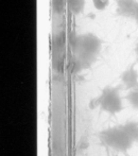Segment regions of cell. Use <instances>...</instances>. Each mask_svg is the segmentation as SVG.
I'll list each match as a JSON object with an SVG mask.
<instances>
[{
    "label": "cell",
    "instance_id": "cell-5",
    "mask_svg": "<svg viewBox=\"0 0 138 156\" xmlns=\"http://www.w3.org/2000/svg\"><path fill=\"white\" fill-rule=\"evenodd\" d=\"M136 0H117V13L122 17L133 18L135 14Z\"/></svg>",
    "mask_w": 138,
    "mask_h": 156
},
{
    "label": "cell",
    "instance_id": "cell-9",
    "mask_svg": "<svg viewBox=\"0 0 138 156\" xmlns=\"http://www.w3.org/2000/svg\"><path fill=\"white\" fill-rule=\"evenodd\" d=\"M65 4H66V0H52V9L58 14L64 12Z\"/></svg>",
    "mask_w": 138,
    "mask_h": 156
},
{
    "label": "cell",
    "instance_id": "cell-8",
    "mask_svg": "<svg viewBox=\"0 0 138 156\" xmlns=\"http://www.w3.org/2000/svg\"><path fill=\"white\" fill-rule=\"evenodd\" d=\"M126 126L129 129L130 134L132 135V137L134 138L135 142L138 141V122L136 121H128L126 122Z\"/></svg>",
    "mask_w": 138,
    "mask_h": 156
},
{
    "label": "cell",
    "instance_id": "cell-2",
    "mask_svg": "<svg viewBox=\"0 0 138 156\" xmlns=\"http://www.w3.org/2000/svg\"><path fill=\"white\" fill-rule=\"evenodd\" d=\"M99 137L105 146L120 153H126L130 150L135 142L124 123L100 132Z\"/></svg>",
    "mask_w": 138,
    "mask_h": 156
},
{
    "label": "cell",
    "instance_id": "cell-6",
    "mask_svg": "<svg viewBox=\"0 0 138 156\" xmlns=\"http://www.w3.org/2000/svg\"><path fill=\"white\" fill-rule=\"evenodd\" d=\"M69 10L73 14H80L85 6V0H67Z\"/></svg>",
    "mask_w": 138,
    "mask_h": 156
},
{
    "label": "cell",
    "instance_id": "cell-13",
    "mask_svg": "<svg viewBox=\"0 0 138 156\" xmlns=\"http://www.w3.org/2000/svg\"><path fill=\"white\" fill-rule=\"evenodd\" d=\"M115 156H119V155H115ZM122 156H129V155H122Z\"/></svg>",
    "mask_w": 138,
    "mask_h": 156
},
{
    "label": "cell",
    "instance_id": "cell-11",
    "mask_svg": "<svg viewBox=\"0 0 138 156\" xmlns=\"http://www.w3.org/2000/svg\"><path fill=\"white\" fill-rule=\"evenodd\" d=\"M133 19H135V21H136V23L138 25V1H137V4H136V9H135V14H134V17H133Z\"/></svg>",
    "mask_w": 138,
    "mask_h": 156
},
{
    "label": "cell",
    "instance_id": "cell-10",
    "mask_svg": "<svg viewBox=\"0 0 138 156\" xmlns=\"http://www.w3.org/2000/svg\"><path fill=\"white\" fill-rule=\"evenodd\" d=\"M93 2H94V5H95V8L97 9V10L103 11L107 6L109 0H93Z\"/></svg>",
    "mask_w": 138,
    "mask_h": 156
},
{
    "label": "cell",
    "instance_id": "cell-7",
    "mask_svg": "<svg viewBox=\"0 0 138 156\" xmlns=\"http://www.w3.org/2000/svg\"><path fill=\"white\" fill-rule=\"evenodd\" d=\"M126 99H128L129 103L133 106V108L138 109V87L129 90V94H126Z\"/></svg>",
    "mask_w": 138,
    "mask_h": 156
},
{
    "label": "cell",
    "instance_id": "cell-3",
    "mask_svg": "<svg viewBox=\"0 0 138 156\" xmlns=\"http://www.w3.org/2000/svg\"><path fill=\"white\" fill-rule=\"evenodd\" d=\"M96 103L102 111L111 116L119 114L123 109V103H122L120 90L118 87H104Z\"/></svg>",
    "mask_w": 138,
    "mask_h": 156
},
{
    "label": "cell",
    "instance_id": "cell-12",
    "mask_svg": "<svg viewBox=\"0 0 138 156\" xmlns=\"http://www.w3.org/2000/svg\"><path fill=\"white\" fill-rule=\"evenodd\" d=\"M136 54H137V58H138V45H137V47H136Z\"/></svg>",
    "mask_w": 138,
    "mask_h": 156
},
{
    "label": "cell",
    "instance_id": "cell-1",
    "mask_svg": "<svg viewBox=\"0 0 138 156\" xmlns=\"http://www.w3.org/2000/svg\"><path fill=\"white\" fill-rule=\"evenodd\" d=\"M101 50V41L91 33H86L78 36L76 47L73 50L76 52V61L81 68L90 66L96 60Z\"/></svg>",
    "mask_w": 138,
    "mask_h": 156
},
{
    "label": "cell",
    "instance_id": "cell-4",
    "mask_svg": "<svg viewBox=\"0 0 138 156\" xmlns=\"http://www.w3.org/2000/svg\"><path fill=\"white\" fill-rule=\"evenodd\" d=\"M121 82L128 90L138 87V72L134 65L130 66L121 76Z\"/></svg>",
    "mask_w": 138,
    "mask_h": 156
}]
</instances>
